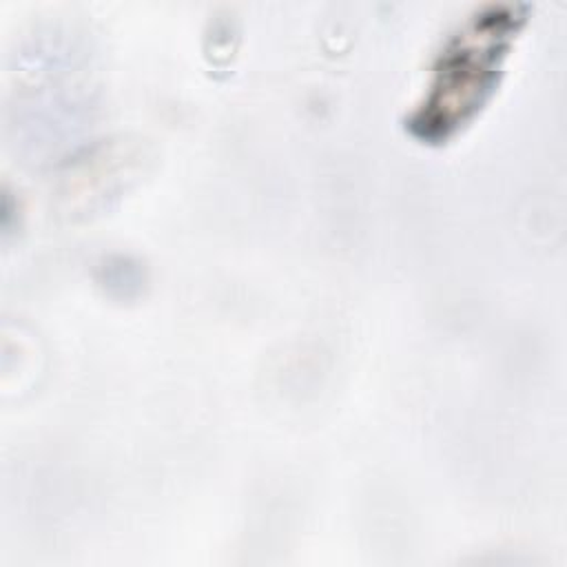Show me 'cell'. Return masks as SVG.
Instances as JSON below:
<instances>
[{"mask_svg":"<svg viewBox=\"0 0 567 567\" xmlns=\"http://www.w3.org/2000/svg\"><path fill=\"white\" fill-rule=\"evenodd\" d=\"M516 22L509 7H492L470 18L447 40L430 93L412 120L419 135L445 137L485 104L498 82Z\"/></svg>","mask_w":567,"mask_h":567,"instance_id":"6da1fadb","label":"cell"}]
</instances>
